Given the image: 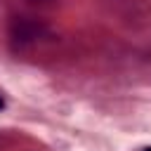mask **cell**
<instances>
[{
  "instance_id": "cell-1",
  "label": "cell",
  "mask_w": 151,
  "mask_h": 151,
  "mask_svg": "<svg viewBox=\"0 0 151 151\" xmlns=\"http://www.w3.org/2000/svg\"><path fill=\"white\" fill-rule=\"evenodd\" d=\"M12 35L19 42H33L47 35V26L40 21H31V19H19L12 24Z\"/></svg>"
},
{
  "instance_id": "cell-3",
  "label": "cell",
  "mask_w": 151,
  "mask_h": 151,
  "mask_svg": "<svg viewBox=\"0 0 151 151\" xmlns=\"http://www.w3.org/2000/svg\"><path fill=\"white\" fill-rule=\"evenodd\" d=\"M144 151H151V146H149V149H144Z\"/></svg>"
},
{
  "instance_id": "cell-2",
  "label": "cell",
  "mask_w": 151,
  "mask_h": 151,
  "mask_svg": "<svg viewBox=\"0 0 151 151\" xmlns=\"http://www.w3.org/2000/svg\"><path fill=\"white\" fill-rule=\"evenodd\" d=\"M0 109H5V101H2V97H0Z\"/></svg>"
}]
</instances>
